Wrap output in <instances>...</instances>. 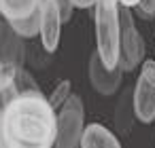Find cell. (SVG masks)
Returning a JSON list of instances; mask_svg holds the SVG:
<instances>
[{"mask_svg":"<svg viewBox=\"0 0 155 148\" xmlns=\"http://www.w3.org/2000/svg\"><path fill=\"white\" fill-rule=\"evenodd\" d=\"M11 24V28L21 36V38H36L38 36V30H41V9L38 11H34L32 15H28V17H24V19H13V21H9Z\"/></svg>","mask_w":155,"mask_h":148,"instance_id":"7c38bea8","label":"cell"},{"mask_svg":"<svg viewBox=\"0 0 155 148\" xmlns=\"http://www.w3.org/2000/svg\"><path fill=\"white\" fill-rule=\"evenodd\" d=\"M85 129V108L79 95H68V99L55 110V144L58 148L81 146V135Z\"/></svg>","mask_w":155,"mask_h":148,"instance_id":"3957f363","label":"cell"},{"mask_svg":"<svg viewBox=\"0 0 155 148\" xmlns=\"http://www.w3.org/2000/svg\"><path fill=\"white\" fill-rule=\"evenodd\" d=\"M70 87H72V85H70V80H62V83L53 89V93L49 95V104H51L55 110H58L66 99H68V95H70Z\"/></svg>","mask_w":155,"mask_h":148,"instance_id":"9a60e30c","label":"cell"},{"mask_svg":"<svg viewBox=\"0 0 155 148\" xmlns=\"http://www.w3.org/2000/svg\"><path fill=\"white\" fill-rule=\"evenodd\" d=\"M19 68H21V66H17L15 61L0 57V91H5V89H9L11 85H15V78H17Z\"/></svg>","mask_w":155,"mask_h":148,"instance_id":"4fadbf2b","label":"cell"},{"mask_svg":"<svg viewBox=\"0 0 155 148\" xmlns=\"http://www.w3.org/2000/svg\"><path fill=\"white\" fill-rule=\"evenodd\" d=\"M121 142L104 125H87L81 135V148H119Z\"/></svg>","mask_w":155,"mask_h":148,"instance_id":"9c48e42d","label":"cell"},{"mask_svg":"<svg viewBox=\"0 0 155 148\" xmlns=\"http://www.w3.org/2000/svg\"><path fill=\"white\" fill-rule=\"evenodd\" d=\"M87 74H89V83L91 87L96 89V93L100 95H113L117 93L119 85H121V78H123V70L117 66V68H106L100 59L98 53H94L89 57V68H87Z\"/></svg>","mask_w":155,"mask_h":148,"instance_id":"52a82bcc","label":"cell"},{"mask_svg":"<svg viewBox=\"0 0 155 148\" xmlns=\"http://www.w3.org/2000/svg\"><path fill=\"white\" fill-rule=\"evenodd\" d=\"M134 13L144 21L155 19V0H138L134 7Z\"/></svg>","mask_w":155,"mask_h":148,"instance_id":"2e32d148","label":"cell"},{"mask_svg":"<svg viewBox=\"0 0 155 148\" xmlns=\"http://www.w3.org/2000/svg\"><path fill=\"white\" fill-rule=\"evenodd\" d=\"M119 24H121V34H119V68L123 72H132L144 57V43L136 30L132 9L119 5Z\"/></svg>","mask_w":155,"mask_h":148,"instance_id":"277c9868","label":"cell"},{"mask_svg":"<svg viewBox=\"0 0 155 148\" xmlns=\"http://www.w3.org/2000/svg\"><path fill=\"white\" fill-rule=\"evenodd\" d=\"M43 0H0V15L7 21L24 19L41 9Z\"/></svg>","mask_w":155,"mask_h":148,"instance_id":"30bf717a","label":"cell"},{"mask_svg":"<svg viewBox=\"0 0 155 148\" xmlns=\"http://www.w3.org/2000/svg\"><path fill=\"white\" fill-rule=\"evenodd\" d=\"M0 57L11 59L21 68L26 64V38H21L5 17L0 19Z\"/></svg>","mask_w":155,"mask_h":148,"instance_id":"ba28073f","label":"cell"},{"mask_svg":"<svg viewBox=\"0 0 155 148\" xmlns=\"http://www.w3.org/2000/svg\"><path fill=\"white\" fill-rule=\"evenodd\" d=\"M55 144V108L43 91L17 93L0 114V148H49Z\"/></svg>","mask_w":155,"mask_h":148,"instance_id":"6da1fadb","label":"cell"},{"mask_svg":"<svg viewBox=\"0 0 155 148\" xmlns=\"http://www.w3.org/2000/svg\"><path fill=\"white\" fill-rule=\"evenodd\" d=\"M134 104H132V91L125 89L119 97V104L115 108V127L117 131L125 137L132 131V121H134Z\"/></svg>","mask_w":155,"mask_h":148,"instance_id":"8fae6325","label":"cell"},{"mask_svg":"<svg viewBox=\"0 0 155 148\" xmlns=\"http://www.w3.org/2000/svg\"><path fill=\"white\" fill-rule=\"evenodd\" d=\"M136 2H138V0H119V5H123V7H127V9H134Z\"/></svg>","mask_w":155,"mask_h":148,"instance_id":"ac0fdd59","label":"cell"},{"mask_svg":"<svg viewBox=\"0 0 155 148\" xmlns=\"http://www.w3.org/2000/svg\"><path fill=\"white\" fill-rule=\"evenodd\" d=\"M70 2L74 9H89V7H94L96 0H70Z\"/></svg>","mask_w":155,"mask_h":148,"instance_id":"e0dca14e","label":"cell"},{"mask_svg":"<svg viewBox=\"0 0 155 148\" xmlns=\"http://www.w3.org/2000/svg\"><path fill=\"white\" fill-rule=\"evenodd\" d=\"M15 87H17L19 93H24V91H41L38 85H36V80L32 78V74H30L26 68H19L17 78H15Z\"/></svg>","mask_w":155,"mask_h":148,"instance_id":"5bb4252c","label":"cell"},{"mask_svg":"<svg viewBox=\"0 0 155 148\" xmlns=\"http://www.w3.org/2000/svg\"><path fill=\"white\" fill-rule=\"evenodd\" d=\"M60 34H62V13L55 0H43L41 2V30L38 38L41 45L53 53L60 45Z\"/></svg>","mask_w":155,"mask_h":148,"instance_id":"8992f818","label":"cell"},{"mask_svg":"<svg viewBox=\"0 0 155 148\" xmlns=\"http://www.w3.org/2000/svg\"><path fill=\"white\" fill-rule=\"evenodd\" d=\"M94 30H96V53L106 68L119 64V0H96L94 2Z\"/></svg>","mask_w":155,"mask_h":148,"instance_id":"7a4b0ae2","label":"cell"},{"mask_svg":"<svg viewBox=\"0 0 155 148\" xmlns=\"http://www.w3.org/2000/svg\"><path fill=\"white\" fill-rule=\"evenodd\" d=\"M132 104H134V114L140 123L155 121V61L151 59L142 64L138 83L132 91Z\"/></svg>","mask_w":155,"mask_h":148,"instance_id":"5b68a950","label":"cell"}]
</instances>
